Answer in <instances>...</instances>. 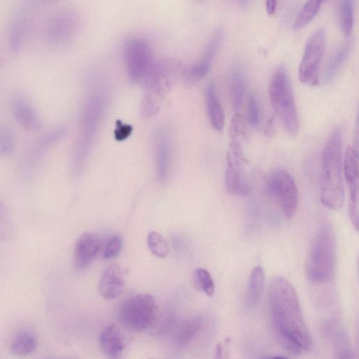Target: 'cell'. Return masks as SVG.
Wrapping results in <instances>:
<instances>
[{
  "label": "cell",
  "instance_id": "cell-22",
  "mask_svg": "<svg viewBox=\"0 0 359 359\" xmlns=\"http://www.w3.org/2000/svg\"><path fill=\"white\" fill-rule=\"evenodd\" d=\"M358 156L357 147H347L342 164V171L349 187L358 185Z\"/></svg>",
  "mask_w": 359,
  "mask_h": 359
},
{
  "label": "cell",
  "instance_id": "cell-23",
  "mask_svg": "<svg viewBox=\"0 0 359 359\" xmlns=\"http://www.w3.org/2000/svg\"><path fill=\"white\" fill-rule=\"evenodd\" d=\"M201 325V318L198 316L184 320L177 327L175 341L180 346H186L196 337Z\"/></svg>",
  "mask_w": 359,
  "mask_h": 359
},
{
  "label": "cell",
  "instance_id": "cell-12",
  "mask_svg": "<svg viewBox=\"0 0 359 359\" xmlns=\"http://www.w3.org/2000/svg\"><path fill=\"white\" fill-rule=\"evenodd\" d=\"M222 38L223 29L219 27L212 34L201 59L184 69V76L188 79L197 81L207 74L221 45Z\"/></svg>",
  "mask_w": 359,
  "mask_h": 359
},
{
  "label": "cell",
  "instance_id": "cell-37",
  "mask_svg": "<svg viewBox=\"0 0 359 359\" xmlns=\"http://www.w3.org/2000/svg\"><path fill=\"white\" fill-rule=\"evenodd\" d=\"M14 135L8 128H3L0 130V153L9 154L14 146Z\"/></svg>",
  "mask_w": 359,
  "mask_h": 359
},
{
  "label": "cell",
  "instance_id": "cell-8",
  "mask_svg": "<svg viewBox=\"0 0 359 359\" xmlns=\"http://www.w3.org/2000/svg\"><path fill=\"white\" fill-rule=\"evenodd\" d=\"M327 34L324 27L318 28L308 39L298 69L299 81L307 86H316L320 82V65L326 46Z\"/></svg>",
  "mask_w": 359,
  "mask_h": 359
},
{
  "label": "cell",
  "instance_id": "cell-18",
  "mask_svg": "<svg viewBox=\"0 0 359 359\" xmlns=\"http://www.w3.org/2000/svg\"><path fill=\"white\" fill-rule=\"evenodd\" d=\"M13 114L18 123L29 131H37L41 121L34 107L25 100L18 99L13 104Z\"/></svg>",
  "mask_w": 359,
  "mask_h": 359
},
{
  "label": "cell",
  "instance_id": "cell-5",
  "mask_svg": "<svg viewBox=\"0 0 359 359\" xmlns=\"http://www.w3.org/2000/svg\"><path fill=\"white\" fill-rule=\"evenodd\" d=\"M269 94L284 129L291 136L296 135L299 127V117L290 76L284 65H280L272 75Z\"/></svg>",
  "mask_w": 359,
  "mask_h": 359
},
{
  "label": "cell",
  "instance_id": "cell-31",
  "mask_svg": "<svg viewBox=\"0 0 359 359\" xmlns=\"http://www.w3.org/2000/svg\"><path fill=\"white\" fill-rule=\"evenodd\" d=\"M229 135L231 140H236L241 143L247 140V120L243 114L236 113L233 116L229 125Z\"/></svg>",
  "mask_w": 359,
  "mask_h": 359
},
{
  "label": "cell",
  "instance_id": "cell-20",
  "mask_svg": "<svg viewBox=\"0 0 359 359\" xmlns=\"http://www.w3.org/2000/svg\"><path fill=\"white\" fill-rule=\"evenodd\" d=\"M207 113L211 126L220 132L224 126V114L212 84L207 86L205 91Z\"/></svg>",
  "mask_w": 359,
  "mask_h": 359
},
{
  "label": "cell",
  "instance_id": "cell-13",
  "mask_svg": "<svg viewBox=\"0 0 359 359\" xmlns=\"http://www.w3.org/2000/svg\"><path fill=\"white\" fill-rule=\"evenodd\" d=\"M102 249L100 237L93 233L86 232L76 240L74 248V260L78 269L87 268L97 257Z\"/></svg>",
  "mask_w": 359,
  "mask_h": 359
},
{
  "label": "cell",
  "instance_id": "cell-39",
  "mask_svg": "<svg viewBox=\"0 0 359 359\" xmlns=\"http://www.w3.org/2000/svg\"><path fill=\"white\" fill-rule=\"evenodd\" d=\"M274 115H271L266 121L264 127V134L267 137H271L275 135L276 128L274 125Z\"/></svg>",
  "mask_w": 359,
  "mask_h": 359
},
{
  "label": "cell",
  "instance_id": "cell-41",
  "mask_svg": "<svg viewBox=\"0 0 359 359\" xmlns=\"http://www.w3.org/2000/svg\"><path fill=\"white\" fill-rule=\"evenodd\" d=\"M222 345L221 342L217 343L215 349V354L217 358H221L222 355Z\"/></svg>",
  "mask_w": 359,
  "mask_h": 359
},
{
  "label": "cell",
  "instance_id": "cell-11",
  "mask_svg": "<svg viewBox=\"0 0 359 359\" xmlns=\"http://www.w3.org/2000/svg\"><path fill=\"white\" fill-rule=\"evenodd\" d=\"M245 163L244 156L227 152L224 183L226 191L232 195L246 196L251 191V187L244 172Z\"/></svg>",
  "mask_w": 359,
  "mask_h": 359
},
{
  "label": "cell",
  "instance_id": "cell-40",
  "mask_svg": "<svg viewBox=\"0 0 359 359\" xmlns=\"http://www.w3.org/2000/svg\"><path fill=\"white\" fill-rule=\"evenodd\" d=\"M277 0H266V10L268 15H273L276 10Z\"/></svg>",
  "mask_w": 359,
  "mask_h": 359
},
{
  "label": "cell",
  "instance_id": "cell-16",
  "mask_svg": "<svg viewBox=\"0 0 359 359\" xmlns=\"http://www.w3.org/2000/svg\"><path fill=\"white\" fill-rule=\"evenodd\" d=\"M124 286V278L120 267L117 264H112L102 273L99 291L103 298L110 300L117 298L123 292Z\"/></svg>",
  "mask_w": 359,
  "mask_h": 359
},
{
  "label": "cell",
  "instance_id": "cell-10",
  "mask_svg": "<svg viewBox=\"0 0 359 359\" xmlns=\"http://www.w3.org/2000/svg\"><path fill=\"white\" fill-rule=\"evenodd\" d=\"M79 25V15L74 10H60L48 19L45 28L46 39L55 47L66 46L76 36Z\"/></svg>",
  "mask_w": 359,
  "mask_h": 359
},
{
  "label": "cell",
  "instance_id": "cell-19",
  "mask_svg": "<svg viewBox=\"0 0 359 359\" xmlns=\"http://www.w3.org/2000/svg\"><path fill=\"white\" fill-rule=\"evenodd\" d=\"M265 276L262 266H255L250 274L245 296V306L252 310L259 304L264 287Z\"/></svg>",
  "mask_w": 359,
  "mask_h": 359
},
{
  "label": "cell",
  "instance_id": "cell-33",
  "mask_svg": "<svg viewBox=\"0 0 359 359\" xmlns=\"http://www.w3.org/2000/svg\"><path fill=\"white\" fill-rule=\"evenodd\" d=\"M13 234V227L8 212L0 200V241L10 240Z\"/></svg>",
  "mask_w": 359,
  "mask_h": 359
},
{
  "label": "cell",
  "instance_id": "cell-14",
  "mask_svg": "<svg viewBox=\"0 0 359 359\" xmlns=\"http://www.w3.org/2000/svg\"><path fill=\"white\" fill-rule=\"evenodd\" d=\"M65 131L64 127L55 128L44 134L29 148L23 164L26 172H29L34 168L44 153L62 138Z\"/></svg>",
  "mask_w": 359,
  "mask_h": 359
},
{
  "label": "cell",
  "instance_id": "cell-29",
  "mask_svg": "<svg viewBox=\"0 0 359 359\" xmlns=\"http://www.w3.org/2000/svg\"><path fill=\"white\" fill-rule=\"evenodd\" d=\"M354 0H341L339 7V22L344 35L348 37L353 25Z\"/></svg>",
  "mask_w": 359,
  "mask_h": 359
},
{
  "label": "cell",
  "instance_id": "cell-42",
  "mask_svg": "<svg viewBox=\"0 0 359 359\" xmlns=\"http://www.w3.org/2000/svg\"><path fill=\"white\" fill-rule=\"evenodd\" d=\"M48 1H51V0H48Z\"/></svg>",
  "mask_w": 359,
  "mask_h": 359
},
{
  "label": "cell",
  "instance_id": "cell-1",
  "mask_svg": "<svg viewBox=\"0 0 359 359\" xmlns=\"http://www.w3.org/2000/svg\"><path fill=\"white\" fill-rule=\"evenodd\" d=\"M269 300L273 324L284 347L294 354L309 351L313 342L294 286L283 277L274 278Z\"/></svg>",
  "mask_w": 359,
  "mask_h": 359
},
{
  "label": "cell",
  "instance_id": "cell-9",
  "mask_svg": "<svg viewBox=\"0 0 359 359\" xmlns=\"http://www.w3.org/2000/svg\"><path fill=\"white\" fill-rule=\"evenodd\" d=\"M123 54L130 81H143L155 60L150 45L142 39L133 37L124 43Z\"/></svg>",
  "mask_w": 359,
  "mask_h": 359
},
{
  "label": "cell",
  "instance_id": "cell-4",
  "mask_svg": "<svg viewBox=\"0 0 359 359\" xmlns=\"http://www.w3.org/2000/svg\"><path fill=\"white\" fill-rule=\"evenodd\" d=\"M336 266V243L332 231L319 230L311 243L306 272L313 283H325L332 280Z\"/></svg>",
  "mask_w": 359,
  "mask_h": 359
},
{
  "label": "cell",
  "instance_id": "cell-21",
  "mask_svg": "<svg viewBox=\"0 0 359 359\" xmlns=\"http://www.w3.org/2000/svg\"><path fill=\"white\" fill-rule=\"evenodd\" d=\"M353 45L352 40H347L332 55L323 72V81L324 83H328L334 79L349 56Z\"/></svg>",
  "mask_w": 359,
  "mask_h": 359
},
{
  "label": "cell",
  "instance_id": "cell-35",
  "mask_svg": "<svg viewBox=\"0 0 359 359\" xmlns=\"http://www.w3.org/2000/svg\"><path fill=\"white\" fill-rule=\"evenodd\" d=\"M348 212L353 226L358 230V185L349 187Z\"/></svg>",
  "mask_w": 359,
  "mask_h": 359
},
{
  "label": "cell",
  "instance_id": "cell-25",
  "mask_svg": "<svg viewBox=\"0 0 359 359\" xmlns=\"http://www.w3.org/2000/svg\"><path fill=\"white\" fill-rule=\"evenodd\" d=\"M326 0H307L298 15L293 29L299 31L308 25L316 16L322 4Z\"/></svg>",
  "mask_w": 359,
  "mask_h": 359
},
{
  "label": "cell",
  "instance_id": "cell-3",
  "mask_svg": "<svg viewBox=\"0 0 359 359\" xmlns=\"http://www.w3.org/2000/svg\"><path fill=\"white\" fill-rule=\"evenodd\" d=\"M182 71L180 62L172 58L155 60L144 76L141 115L156 114L170 91L177 74Z\"/></svg>",
  "mask_w": 359,
  "mask_h": 359
},
{
  "label": "cell",
  "instance_id": "cell-32",
  "mask_svg": "<svg viewBox=\"0 0 359 359\" xmlns=\"http://www.w3.org/2000/svg\"><path fill=\"white\" fill-rule=\"evenodd\" d=\"M195 278L198 286L208 297H212L215 286L210 273L205 269L199 268L195 271Z\"/></svg>",
  "mask_w": 359,
  "mask_h": 359
},
{
  "label": "cell",
  "instance_id": "cell-15",
  "mask_svg": "<svg viewBox=\"0 0 359 359\" xmlns=\"http://www.w3.org/2000/svg\"><path fill=\"white\" fill-rule=\"evenodd\" d=\"M99 344L106 356L111 358H118L126 346L125 335L117 325L110 323L100 332Z\"/></svg>",
  "mask_w": 359,
  "mask_h": 359
},
{
  "label": "cell",
  "instance_id": "cell-30",
  "mask_svg": "<svg viewBox=\"0 0 359 359\" xmlns=\"http://www.w3.org/2000/svg\"><path fill=\"white\" fill-rule=\"evenodd\" d=\"M147 243L151 252L157 257L165 258L170 252L167 241L157 231H151L148 234Z\"/></svg>",
  "mask_w": 359,
  "mask_h": 359
},
{
  "label": "cell",
  "instance_id": "cell-6",
  "mask_svg": "<svg viewBox=\"0 0 359 359\" xmlns=\"http://www.w3.org/2000/svg\"><path fill=\"white\" fill-rule=\"evenodd\" d=\"M118 316L126 330L140 333L154 326L157 320V306L151 294L140 293L126 299Z\"/></svg>",
  "mask_w": 359,
  "mask_h": 359
},
{
  "label": "cell",
  "instance_id": "cell-17",
  "mask_svg": "<svg viewBox=\"0 0 359 359\" xmlns=\"http://www.w3.org/2000/svg\"><path fill=\"white\" fill-rule=\"evenodd\" d=\"M325 329L327 337L333 346L336 358H353L351 341L346 330L334 322L329 323Z\"/></svg>",
  "mask_w": 359,
  "mask_h": 359
},
{
  "label": "cell",
  "instance_id": "cell-24",
  "mask_svg": "<svg viewBox=\"0 0 359 359\" xmlns=\"http://www.w3.org/2000/svg\"><path fill=\"white\" fill-rule=\"evenodd\" d=\"M230 97L235 111L240 109L245 90L244 75L239 68H234L230 76Z\"/></svg>",
  "mask_w": 359,
  "mask_h": 359
},
{
  "label": "cell",
  "instance_id": "cell-34",
  "mask_svg": "<svg viewBox=\"0 0 359 359\" xmlns=\"http://www.w3.org/2000/svg\"><path fill=\"white\" fill-rule=\"evenodd\" d=\"M122 238L119 235L111 236L106 242L102 256L105 260H109L118 256L122 248Z\"/></svg>",
  "mask_w": 359,
  "mask_h": 359
},
{
  "label": "cell",
  "instance_id": "cell-38",
  "mask_svg": "<svg viewBox=\"0 0 359 359\" xmlns=\"http://www.w3.org/2000/svg\"><path fill=\"white\" fill-rule=\"evenodd\" d=\"M116 126L115 138L118 140H123L127 138L132 132V127L130 126L123 125L119 121H117Z\"/></svg>",
  "mask_w": 359,
  "mask_h": 359
},
{
  "label": "cell",
  "instance_id": "cell-2",
  "mask_svg": "<svg viewBox=\"0 0 359 359\" xmlns=\"http://www.w3.org/2000/svg\"><path fill=\"white\" fill-rule=\"evenodd\" d=\"M342 132L335 127L330 133L322 153L320 196L322 204L332 210L344 203L342 179Z\"/></svg>",
  "mask_w": 359,
  "mask_h": 359
},
{
  "label": "cell",
  "instance_id": "cell-28",
  "mask_svg": "<svg viewBox=\"0 0 359 359\" xmlns=\"http://www.w3.org/2000/svg\"><path fill=\"white\" fill-rule=\"evenodd\" d=\"M156 167L158 178L163 181L167 177L169 165V145L166 137L159 135L156 142Z\"/></svg>",
  "mask_w": 359,
  "mask_h": 359
},
{
  "label": "cell",
  "instance_id": "cell-36",
  "mask_svg": "<svg viewBox=\"0 0 359 359\" xmlns=\"http://www.w3.org/2000/svg\"><path fill=\"white\" fill-rule=\"evenodd\" d=\"M247 119L252 128H256L259 123V112L257 100L252 93L248 98Z\"/></svg>",
  "mask_w": 359,
  "mask_h": 359
},
{
  "label": "cell",
  "instance_id": "cell-27",
  "mask_svg": "<svg viewBox=\"0 0 359 359\" xmlns=\"http://www.w3.org/2000/svg\"><path fill=\"white\" fill-rule=\"evenodd\" d=\"M37 346V340L31 333L24 332L18 334L12 341L11 351L18 355H27L34 352Z\"/></svg>",
  "mask_w": 359,
  "mask_h": 359
},
{
  "label": "cell",
  "instance_id": "cell-7",
  "mask_svg": "<svg viewBox=\"0 0 359 359\" xmlns=\"http://www.w3.org/2000/svg\"><path fill=\"white\" fill-rule=\"evenodd\" d=\"M266 189L284 216L292 218L299 203L298 189L292 176L285 169H276L269 176Z\"/></svg>",
  "mask_w": 359,
  "mask_h": 359
},
{
  "label": "cell",
  "instance_id": "cell-26",
  "mask_svg": "<svg viewBox=\"0 0 359 359\" xmlns=\"http://www.w3.org/2000/svg\"><path fill=\"white\" fill-rule=\"evenodd\" d=\"M28 17L22 15L13 23L9 36L11 50L17 53L21 48L28 28Z\"/></svg>",
  "mask_w": 359,
  "mask_h": 359
}]
</instances>
